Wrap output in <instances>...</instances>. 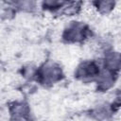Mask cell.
<instances>
[{"label": "cell", "instance_id": "obj_6", "mask_svg": "<svg viewBox=\"0 0 121 121\" xmlns=\"http://www.w3.org/2000/svg\"><path fill=\"white\" fill-rule=\"evenodd\" d=\"M12 114L16 117V118H24L26 116L27 112H28V109L26 107V104L23 103H16L12 110H11Z\"/></svg>", "mask_w": 121, "mask_h": 121}, {"label": "cell", "instance_id": "obj_2", "mask_svg": "<svg viewBox=\"0 0 121 121\" xmlns=\"http://www.w3.org/2000/svg\"><path fill=\"white\" fill-rule=\"evenodd\" d=\"M39 76L43 83H54L60 79L61 70L55 63H46L41 68Z\"/></svg>", "mask_w": 121, "mask_h": 121}, {"label": "cell", "instance_id": "obj_4", "mask_svg": "<svg viewBox=\"0 0 121 121\" xmlns=\"http://www.w3.org/2000/svg\"><path fill=\"white\" fill-rule=\"evenodd\" d=\"M119 54L117 52H110L105 58V63L107 66V70L114 72L119 68Z\"/></svg>", "mask_w": 121, "mask_h": 121}, {"label": "cell", "instance_id": "obj_5", "mask_svg": "<svg viewBox=\"0 0 121 121\" xmlns=\"http://www.w3.org/2000/svg\"><path fill=\"white\" fill-rule=\"evenodd\" d=\"M96 9L99 10L101 13H108L110 12L115 6V2L112 1H98V2H94L93 3Z\"/></svg>", "mask_w": 121, "mask_h": 121}, {"label": "cell", "instance_id": "obj_1", "mask_svg": "<svg viewBox=\"0 0 121 121\" xmlns=\"http://www.w3.org/2000/svg\"><path fill=\"white\" fill-rule=\"evenodd\" d=\"M88 32L87 26L81 22H71L64 29L63 38L68 42H80Z\"/></svg>", "mask_w": 121, "mask_h": 121}, {"label": "cell", "instance_id": "obj_3", "mask_svg": "<svg viewBox=\"0 0 121 121\" xmlns=\"http://www.w3.org/2000/svg\"><path fill=\"white\" fill-rule=\"evenodd\" d=\"M99 66L95 61H84L78 66L76 76L79 79H93L99 75Z\"/></svg>", "mask_w": 121, "mask_h": 121}]
</instances>
